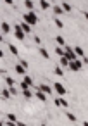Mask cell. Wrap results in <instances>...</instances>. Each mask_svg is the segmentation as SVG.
Listing matches in <instances>:
<instances>
[{
	"label": "cell",
	"mask_w": 88,
	"mask_h": 126,
	"mask_svg": "<svg viewBox=\"0 0 88 126\" xmlns=\"http://www.w3.org/2000/svg\"><path fill=\"white\" fill-rule=\"evenodd\" d=\"M23 19H24L26 23H29L31 26L38 23V16H36V14H35L33 11H29V12H26V14H23Z\"/></svg>",
	"instance_id": "6da1fadb"
},
{
	"label": "cell",
	"mask_w": 88,
	"mask_h": 126,
	"mask_svg": "<svg viewBox=\"0 0 88 126\" xmlns=\"http://www.w3.org/2000/svg\"><path fill=\"white\" fill-rule=\"evenodd\" d=\"M14 36H16L17 40L24 42V38H26V33H24V30L21 28V24H16V26H14Z\"/></svg>",
	"instance_id": "7a4b0ae2"
},
{
	"label": "cell",
	"mask_w": 88,
	"mask_h": 126,
	"mask_svg": "<svg viewBox=\"0 0 88 126\" xmlns=\"http://www.w3.org/2000/svg\"><path fill=\"white\" fill-rule=\"evenodd\" d=\"M81 67H83V61H81V59H74V61H71V62H69V69H71V71H74V73H76V71H79Z\"/></svg>",
	"instance_id": "3957f363"
},
{
	"label": "cell",
	"mask_w": 88,
	"mask_h": 126,
	"mask_svg": "<svg viewBox=\"0 0 88 126\" xmlns=\"http://www.w3.org/2000/svg\"><path fill=\"white\" fill-rule=\"evenodd\" d=\"M0 30H2V35H9L12 31V26L9 23H2V26H0Z\"/></svg>",
	"instance_id": "277c9868"
},
{
	"label": "cell",
	"mask_w": 88,
	"mask_h": 126,
	"mask_svg": "<svg viewBox=\"0 0 88 126\" xmlns=\"http://www.w3.org/2000/svg\"><path fill=\"white\" fill-rule=\"evenodd\" d=\"M54 88H55V92H57L59 95H66V92H67V90L64 88V85H62V83H55V85H54Z\"/></svg>",
	"instance_id": "5b68a950"
},
{
	"label": "cell",
	"mask_w": 88,
	"mask_h": 126,
	"mask_svg": "<svg viewBox=\"0 0 88 126\" xmlns=\"http://www.w3.org/2000/svg\"><path fill=\"white\" fill-rule=\"evenodd\" d=\"M59 62H60V66H62V67H69V62H71V59H69L67 55H60Z\"/></svg>",
	"instance_id": "8992f818"
},
{
	"label": "cell",
	"mask_w": 88,
	"mask_h": 126,
	"mask_svg": "<svg viewBox=\"0 0 88 126\" xmlns=\"http://www.w3.org/2000/svg\"><path fill=\"white\" fill-rule=\"evenodd\" d=\"M55 105H59V107H64V109H66L69 104H67V100H66L64 97H59V98H55Z\"/></svg>",
	"instance_id": "52a82bcc"
},
{
	"label": "cell",
	"mask_w": 88,
	"mask_h": 126,
	"mask_svg": "<svg viewBox=\"0 0 88 126\" xmlns=\"http://www.w3.org/2000/svg\"><path fill=\"white\" fill-rule=\"evenodd\" d=\"M14 71H16L17 74H23V76L26 74V67H24V66H23L21 62H19V64H16V67H14Z\"/></svg>",
	"instance_id": "ba28073f"
},
{
	"label": "cell",
	"mask_w": 88,
	"mask_h": 126,
	"mask_svg": "<svg viewBox=\"0 0 88 126\" xmlns=\"http://www.w3.org/2000/svg\"><path fill=\"white\" fill-rule=\"evenodd\" d=\"M35 97H36L38 100H42V102H43V100H47V93H45V92H42V90H38V88H36V92H35Z\"/></svg>",
	"instance_id": "9c48e42d"
},
{
	"label": "cell",
	"mask_w": 88,
	"mask_h": 126,
	"mask_svg": "<svg viewBox=\"0 0 88 126\" xmlns=\"http://www.w3.org/2000/svg\"><path fill=\"white\" fill-rule=\"evenodd\" d=\"M52 11H54V14H55V16H60V14H64V12H66V11L62 9V5H54V7H52Z\"/></svg>",
	"instance_id": "30bf717a"
},
{
	"label": "cell",
	"mask_w": 88,
	"mask_h": 126,
	"mask_svg": "<svg viewBox=\"0 0 88 126\" xmlns=\"http://www.w3.org/2000/svg\"><path fill=\"white\" fill-rule=\"evenodd\" d=\"M38 90H42V92H45L47 95H52V88L48 86V85H40V86H36Z\"/></svg>",
	"instance_id": "8fae6325"
},
{
	"label": "cell",
	"mask_w": 88,
	"mask_h": 126,
	"mask_svg": "<svg viewBox=\"0 0 88 126\" xmlns=\"http://www.w3.org/2000/svg\"><path fill=\"white\" fill-rule=\"evenodd\" d=\"M38 52H40V55H42L43 59H47V61L50 59V54H48V52H47V50H45L43 47H38Z\"/></svg>",
	"instance_id": "7c38bea8"
},
{
	"label": "cell",
	"mask_w": 88,
	"mask_h": 126,
	"mask_svg": "<svg viewBox=\"0 0 88 126\" xmlns=\"http://www.w3.org/2000/svg\"><path fill=\"white\" fill-rule=\"evenodd\" d=\"M21 28L24 30V33H29V31H31V24H29V23H26L24 19H23V23H21Z\"/></svg>",
	"instance_id": "4fadbf2b"
},
{
	"label": "cell",
	"mask_w": 88,
	"mask_h": 126,
	"mask_svg": "<svg viewBox=\"0 0 88 126\" xmlns=\"http://www.w3.org/2000/svg\"><path fill=\"white\" fill-rule=\"evenodd\" d=\"M73 50L76 52V55H78L79 59H81V57H85V52H83V48H81V47H73Z\"/></svg>",
	"instance_id": "5bb4252c"
},
{
	"label": "cell",
	"mask_w": 88,
	"mask_h": 126,
	"mask_svg": "<svg viewBox=\"0 0 88 126\" xmlns=\"http://www.w3.org/2000/svg\"><path fill=\"white\" fill-rule=\"evenodd\" d=\"M11 95H12V93H11V90H9V88H2V98H5V100H7V98H11Z\"/></svg>",
	"instance_id": "9a60e30c"
},
{
	"label": "cell",
	"mask_w": 88,
	"mask_h": 126,
	"mask_svg": "<svg viewBox=\"0 0 88 126\" xmlns=\"http://www.w3.org/2000/svg\"><path fill=\"white\" fill-rule=\"evenodd\" d=\"M23 81H26V83H28V85H29L31 88H35V90H36V86L33 85V79H31V78H29L28 74H24V78H23Z\"/></svg>",
	"instance_id": "2e32d148"
},
{
	"label": "cell",
	"mask_w": 88,
	"mask_h": 126,
	"mask_svg": "<svg viewBox=\"0 0 88 126\" xmlns=\"http://www.w3.org/2000/svg\"><path fill=\"white\" fill-rule=\"evenodd\" d=\"M24 7H26L28 11H33V9H35V4L31 2V0H24Z\"/></svg>",
	"instance_id": "e0dca14e"
},
{
	"label": "cell",
	"mask_w": 88,
	"mask_h": 126,
	"mask_svg": "<svg viewBox=\"0 0 88 126\" xmlns=\"http://www.w3.org/2000/svg\"><path fill=\"white\" fill-rule=\"evenodd\" d=\"M55 42H57V45H62V47L66 45V40H64V36H60V35H57V36H55Z\"/></svg>",
	"instance_id": "ac0fdd59"
},
{
	"label": "cell",
	"mask_w": 88,
	"mask_h": 126,
	"mask_svg": "<svg viewBox=\"0 0 88 126\" xmlns=\"http://www.w3.org/2000/svg\"><path fill=\"white\" fill-rule=\"evenodd\" d=\"M55 54L60 57V55H66V48H62V45H59L57 48H55Z\"/></svg>",
	"instance_id": "d6986e66"
},
{
	"label": "cell",
	"mask_w": 88,
	"mask_h": 126,
	"mask_svg": "<svg viewBox=\"0 0 88 126\" xmlns=\"http://www.w3.org/2000/svg\"><path fill=\"white\" fill-rule=\"evenodd\" d=\"M50 5H52V4H48V2H47V0H40V7H42L43 11H47V9H48Z\"/></svg>",
	"instance_id": "ffe728a7"
},
{
	"label": "cell",
	"mask_w": 88,
	"mask_h": 126,
	"mask_svg": "<svg viewBox=\"0 0 88 126\" xmlns=\"http://www.w3.org/2000/svg\"><path fill=\"white\" fill-rule=\"evenodd\" d=\"M54 74H57V76H64V69H62V66L55 67V69H54Z\"/></svg>",
	"instance_id": "44dd1931"
},
{
	"label": "cell",
	"mask_w": 88,
	"mask_h": 126,
	"mask_svg": "<svg viewBox=\"0 0 88 126\" xmlns=\"http://www.w3.org/2000/svg\"><path fill=\"white\" fill-rule=\"evenodd\" d=\"M23 95H24V98H31L33 97V92L29 88H26V90H23Z\"/></svg>",
	"instance_id": "7402d4cb"
},
{
	"label": "cell",
	"mask_w": 88,
	"mask_h": 126,
	"mask_svg": "<svg viewBox=\"0 0 88 126\" xmlns=\"http://www.w3.org/2000/svg\"><path fill=\"white\" fill-rule=\"evenodd\" d=\"M62 9H64L66 12H71V11H73V5L67 4V2H64V4H62Z\"/></svg>",
	"instance_id": "603a6c76"
},
{
	"label": "cell",
	"mask_w": 88,
	"mask_h": 126,
	"mask_svg": "<svg viewBox=\"0 0 88 126\" xmlns=\"http://www.w3.org/2000/svg\"><path fill=\"white\" fill-rule=\"evenodd\" d=\"M9 50H11V54H14V55H17V54H19L17 47H16V45H11V43H9Z\"/></svg>",
	"instance_id": "cb8c5ba5"
},
{
	"label": "cell",
	"mask_w": 88,
	"mask_h": 126,
	"mask_svg": "<svg viewBox=\"0 0 88 126\" xmlns=\"http://www.w3.org/2000/svg\"><path fill=\"white\" fill-rule=\"evenodd\" d=\"M66 116H67V119H69V121H73V123H76V121H78V117H76L73 112H67Z\"/></svg>",
	"instance_id": "d4e9b609"
},
{
	"label": "cell",
	"mask_w": 88,
	"mask_h": 126,
	"mask_svg": "<svg viewBox=\"0 0 88 126\" xmlns=\"http://www.w3.org/2000/svg\"><path fill=\"white\" fill-rule=\"evenodd\" d=\"M5 83H7L9 86H12V85H14L16 81H14V78H11V76H7V78H5Z\"/></svg>",
	"instance_id": "484cf974"
},
{
	"label": "cell",
	"mask_w": 88,
	"mask_h": 126,
	"mask_svg": "<svg viewBox=\"0 0 88 126\" xmlns=\"http://www.w3.org/2000/svg\"><path fill=\"white\" fill-rule=\"evenodd\" d=\"M9 90H11V93H12V95H17V93H19V90H17L14 85H12V86H9Z\"/></svg>",
	"instance_id": "4316f807"
},
{
	"label": "cell",
	"mask_w": 88,
	"mask_h": 126,
	"mask_svg": "<svg viewBox=\"0 0 88 126\" xmlns=\"http://www.w3.org/2000/svg\"><path fill=\"white\" fill-rule=\"evenodd\" d=\"M55 26H57V28H60V30H62V28H64V23H62V21H60V19H55Z\"/></svg>",
	"instance_id": "83f0119b"
},
{
	"label": "cell",
	"mask_w": 88,
	"mask_h": 126,
	"mask_svg": "<svg viewBox=\"0 0 88 126\" xmlns=\"http://www.w3.org/2000/svg\"><path fill=\"white\" fill-rule=\"evenodd\" d=\"M7 119H11V121H17L16 114H7Z\"/></svg>",
	"instance_id": "f1b7e54d"
},
{
	"label": "cell",
	"mask_w": 88,
	"mask_h": 126,
	"mask_svg": "<svg viewBox=\"0 0 88 126\" xmlns=\"http://www.w3.org/2000/svg\"><path fill=\"white\" fill-rule=\"evenodd\" d=\"M7 126H17V121H11V119H7Z\"/></svg>",
	"instance_id": "f546056e"
},
{
	"label": "cell",
	"mask_w": 88,
	"mask_h": 126,
	"mask_svg": "<svg viewBox=\"0 0 88 126\" xmlns=\"http://www.w3.org/2000/svg\"><path fill=\"white\" fill-rule=\"evenodd\" d=\"M33 40H35V43H36V45H40V43H42V40H40V36H35Z\"/></svg>",
	"instance_id": "4dcf8cb0"
},
{
	"label": "cell",
	"mask_w": 88,
	"mask_h": 126,
	"mask_svg": "<svg viewBox=\"0 0 88 126\" xmlns=\"http://www.w3.org/2000/svg\"><path fill=\"white\" fill-rule=\"evenodd\" d=\"M19 62H21V64H23V66H24V67H26V69H28V61H23V59H21V61H19Z\"/></svg>",
	"instance_id": "1f68e13d"
},
{
	"label": "cell",
	"mask_w": 88,
	"mask_h": 126,
	"mask_svg": "<svg viewBox=\"0 0 88 126\" xmlns=\"http://www.w3.org/2000/svg\"><path fill=\"white\" fill-rule=\"evenodd\" d=\"M4 2H5L7 5H12V4H14V0H4Z\"/></svg>",
	"instance_id": "d6a6232c"
},
{
	"label": "cell",
	"mask_w": 88,
	"mask_h": 126,
	"mask_svg": "<svg viewBox=\"0 0 88 126\" xmlns=\"http://www.w3.org/2000/svg\"><path fill=\"white\" fill-rule=\"evenodd\" d=\"M81 61H83V64H88V57H81Z\"/></svg>",
	"instance_id": "836d02e7"
},
{
	"label": "cell",
	"mask_w": 88,
	"mask_h": 126,
	"mask_svg": "<svg viewBox=\"0 0 88 126\" xmlns=\"http://www.w3.org/2000/svg\"><path fill=\"white\" fill-rule=\"evenodd\" d=\"M17 126H26V124H24L23 121H17Z\"/></svg>",
	"instance_id": "e575fe53"
},
{
	"label": "cell",
	"mask_w": 88,
	"mask_h": 126,
	"mask_svg": "<svg viewBox=\"0 0 88 126\" xmlns=\"http://www.w3.org/2000/svg\"><path fill=\"white\" fill-rule=\"evenodd\" d=\"M83 16H85V19L88 21V12H83Z\"/></svg>",
	"instance_id": "d590c367"
},
{
	"label": "cell",
	"mask_w": 88,
	"mask_h": 126,
	"mask_svg": "<svg viewBox=\"0 0 88 126\" xmlns=\"http://www.w3.org/2000/svg\"><path fill=\"white\" fill-rule=\"evenodd\" d=\"M83 126H88V121H85V123H83Z\"/></svg>",
	"instance_id": "8d00e7d4"
},
{
	"label": "cell",
	"mask_w": 88,
	"mask_h": 126,
	"mask_svg": "<svg viewBox=\"0 0 88 126\" xmlns=\"http://www.w3.org/2000/svg\"><path fill=\"white\" fill-rule=\"evenodd\" d=\"M42 126H47V124H42Z\"/></svg>",
	"instance_id": "74e56055"
}]
</instances>
